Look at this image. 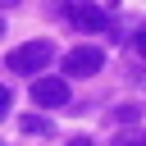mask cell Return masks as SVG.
I'll return each mask as SVG.
<instances>
[{"mask_svg":"<svg viewBox=\"0 0 146 146\" xmlns=\"http://www.w3.org/2000/svg\"><path fill=\"white\" fill-rule=\"evenodd\" d=\"M137 55H141V59H146V27H141V32H137Z\"/></svg>","mask_w":146,"mask_h":146,"instance_id":"52a82bcc","label":"cell"},{"mask_svg":"<svg viewBox=\"0 0 146 146\" xmlns=\"http://www.w3.org/2000/svg\"><path fill=\"white\" fill-rule=\"evenodd\" d=\"M0 36H5V18H0Z\"/></svg>","mask_w":146,"mask_h":146,"instance_id":"30bf717a","label":"cell"},{"mask_svg":"<svg viewBox=\"0 0 146 146\" xmlns=\"http://www.w3.org/2000/svg\"><path fill=\"white\" fill-rule=\"evenodd\" d=\"M18 128H23V132H41V137H46V132H50V119H41V114H27V119H18Z\"/></svg>","mask_w":146,"mask_h":146,"instance_id":"5b68a950","label":"cell"},{"mask_svg":"<svg viewBox=\"0 0 146 146\" xmlns=\"http://www.w3.org/2000/svg\"><path fill=\"white\" fill-rule=\"evenodd\" d=\"M68 23L82 27V32H110V14L100 5H91V0H73L68 5Z\"/></svg>","mask_w":146,"mask_h":146,"instance_id":"7a4b0ae2","label":"cell"},{"mask_svg":"<svg viewBox=\"0 0 146 146\" xmlns=\"http://www.w3.org/2000/svg\"><path fill=\"white\" fill-rule=\"evenodd\" d=\"M114 146H146V132H123L114 137Z\"/></svg>","mask_w":146,"mask_h":146,"instance_id":"8992f818","label":"cell"},{"mask_svg":"<svg viewBox=\"0 0 146 146\" xmlns=\"http://www.w3.org/2000/svg\"><path fill=\"white\" fill-rule=\"evenodd\" d=\"M100 64H105V50H96V46H73L64 55V73H73V78H91V73H100Z\"/></svg>","mask_w":146,"mask_h":146,"instance_id":"3957f363","label":"cell"},{"mask_svg":"<svg viewBox=\"0 0 146 146\" xmlns=\"http://www.w3.org/2000/svg\"><path fill=\"white\" fill-rule=\"evenodd\" d=\"M9 5H18V0H0V9H9Z\"/></svg>","mask_w":146,"mask_h":146,"instance_id":"9c48e42d","label":"cell"},{"mask_svg":"<svg viewBox=\"0 0 146 146\" xmlns=\"http://www.w3.org/2000/svg\"><path fill=\"white\" fill-rule=\"evenodd\" d=\"M73 146H91V141H73Z\"/></svg>","mask_w":146,"mask_h":146,"instance_id":"8fae6325","label":"cell"},{"mask_svg":"<svg viewBox=\"0 0 146 146\" xmlns=\"http://www.w3.org/2000/svg\"><path fill=\"white\" fill-rule=\"evenodd\" d=\"M5 114H9V91L0 87V119H5Z\"/></svg>","mask_w":146,"mask_h":146,"instance_id":"ba28073f","label":"cell"},{"mask_svg":"<svg viewBox=\"0 0 146 146\" xmlns=\"http://www.w3.org/2000/svg\"><path fill=\"white\" fill-rule=\"evenodd\" d=\"M50 55H55L50 41H27V46H14L5 64H9V73H41L50 64Z\"/></svg>","mask_w":146,"mask_h":146,"instance_id":"6da1fadb","label":"cell"},{"mask_svg":"<svg viewBox=\"0 0 146 146\" xmlns=\"http://www.w3.org/2000/svg\"><path fill=\"white\" fill-rule=\"evenodd\" d=\"M32 100H36L41 110H55V105L68 100V82H64V78H36V82H32Z\"/></svg>","mask_w":146,"mask_h":146,"instance_id":"277c9868","label":"cell"}]
</instances>
